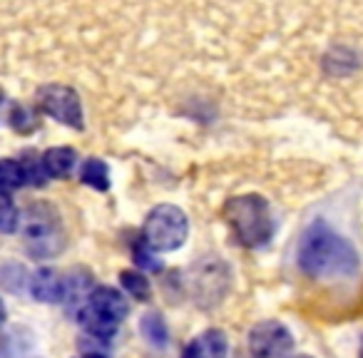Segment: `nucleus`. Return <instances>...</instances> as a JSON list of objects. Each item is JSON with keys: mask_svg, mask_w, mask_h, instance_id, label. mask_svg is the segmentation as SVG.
I'll return each mask as SVG.
<instances>
[{"mask_svg": "<svg viewBox=\"0 0 363 358\" xmlns=\"http://www.w3.org/2000/svg\"><path fill=\"white\" fill-rule=\"evenodd\" d=\"M28 184L26 164L18 160H0V189H21Z\"/></svg>", "mask_w": 363, "mask_h": 358, "instance_id": "ddd939ff", "label": "nucleus"}, {"mask_svg": "<svg viewBox=\"0 0 363 358\" xmlns=\"http://www.w3.org/2000/svg\"><path fill=\"white\" fill-rule=\"evenodd\" d=\"M21 224V214L18 207L13 204L11 194L6 189H0V232L3 234H13Z\"/></svg>", "mask_w": 363, "mask_h": 358, "instance_id": "2eb2a0df", "label": "nucleus"}, {"mask_svg": "<svg viewBox=\"0 0 363 358\" xmlns=\"http://www.w3.org/2000/svg\"><path fill=\"white\" fill-rule=\"evenodd\" d=\"M40 164L48 177L52 179H62L67 177L77 164V152L72 147H50L45 155L40 157Z\"/></svg>", "mask_w": 363, "mask_h": 358, "instance_id": "6e6552de", "label": "nucleus"}, {"mask_svg": "<svg viewBox=\"0 0 363 358\" xmlns=\"http://www.w3.org/2000/svg\"><path fill=\"white\" fill-rule=\"evenodd\" d=\"M358 358H363V341H361V348H358Z\"/></svg>", "mask_w": 363, "mask_h": 358, "instance_id": "5701e85b", "label": "nucleus"}, {"mask_svg": "<svg viewBox=\"0 0 363 358\" xmlns=\"http://www.w3.org/2000/svg\"><path fill=\"white\" fill-rule=\"evenodd\" d=\"M77 321H80V326L85 328L90 336L102 338V341H110V338L117 333V326H120V323L110 321V318H105V316H100L97 311H92L90 306L80 308V313H77Z\"/></svg>", "mask_w": 363, "mask_h": 358, "instance_id": "1a4fd4ad", "label": "nucleus"}, {"mask_svg": "<svg viewBox=\"0 0 363 358\" xmlns=\"http://www.w3.org/2000/svg\"><path fill=\"white\" fill-rule=\"evenodd\" d=\"M224 217H227L234 237L244 247L259 249L272 242L274 237L272 209H269L267 199H262L259 194H244V197L229 199L224 204Z\"/></svg>", "mask_w": 363, "mask_h": 358, "instance_id": "f03ea898", "label": "nucleus"}, {"mask_svg": "<svg viewBox=\"0 0 363 358\" xmlns=\"http://www.w3.org/2000/svg\"><path fill=\"white\" fill-rule=\"evenodd\" d=\"M182 358H202V353H199V346H197V341H192L187 348H184V356Z\"/></svg>", "mask_w": 363, "mask_h": 358, "instance_id": "6ab92c4d", "label": "nucleus"}, {"mask_svg": "<svg viewBox=\"0 0 363 358\" xmlns=\"http://www.w3.org/2000/svg\"><path fill=\"white\" fill-rule=\"evenodd\" d=\"M132 259H135L137 267L145 269L147 274L160 272V269H162V262H160V259H155V252H152L145 242H140V244H135V247H132Z\"/></svg>", "mask_w": 363, "mask_h": 358, "instance_id": "a211bd4d", "label": "nucleus"}, {"mask_svg": "<svg viewBox=\"0 0 363 358\" xmlns=\"http://www.w3.org/2000/svg\"><path fill=\"white\" fill-rule=\"evenodd\" d=\"M6 318H8V308H6V303H3V298H0V326L6 323Z\"/></svg>", "mask_w": 363, "mask_h": 358, "instance_id": "aec40b11", "label": "nucleus"}, {"mask_svg": "<svg viewBox=\"0 0 363 358\" xmlns=\"http://www.w3.org/2000/svg\"><path fill=\"white\" fill-rule=\"evenodd\" d=\"M303 358H308V356H303Z\"/></svg>", "mask_w": 363, "mask_h": 358, "instance_id": "b1692460", "label": "nucleus"}, {"mask_svg": "<svg viewBox=\"0 0 363 358\" xmlns=\"http://www.w3.org/2000/svg\"><path fill=\"white\" fill-rule=\"evenodd\" d=\"M120 284L132 298H137V301H147V298L152 296V284H150V279H147V274H142V272H127L125 269V272H120Z\"/></svg>", "mask_w": 363, "mask_h": 358, "instance_id": "4468645a", "label": "nucleus"}, {"mask_svg": "<svg viewBox=\"0 0 363 358\" xmlns=\"http://www.w3.org/2000/svg\"><path fill=\"white\" fill-rule=\"evenodd\" d=\"M247 346L252 358H291L296 341H294L286 323L277 321V318H267V321H259L257 326H252Z\"/></svg>", "mask_w": 363, "mask_h": 358, "instance_id": "20e7f679", "label": "nucleus"}, {"mask_svg": "<svg viewBox=\"0 0 363 358\" xmlns=\"http://www.w3.org/2000/svg\"><path fill=\"white\" fill-rule=\"evenodd\" d=\"M38 107L48 117L67 125L72 130H82V105L80 97L67 85H45L38 90Z\"/></svg>", "mask_w": 363, "mask_h": 358, "instance_id": "39448f33", "label": "nucleus"}, {"mask_svg": "<svg viewBox=\"0 0 363 358\" xmlns=\"http://www.w3.org/2000/svg\"><path fill=\"white\" fill-rule=\"evenodd\" d=\"M87 306L115 323H120L122 318H127V313H130V303H127L125 293L117 291V289H112V286L92 289L90 296H87Z\"/></svg>", "mask_w": 363, "mask_h": 358, "instance_id": "423d86ee", "label": "nucleus"}, {"mask_svg": "<svg viewBox=\"0 0 363 358\" xmlns=\"http://www.w3.org/2000/svg\"><path fill=\"white\" fill-rule=\"evenodd\" d=\"M6 102V92H3V87H0V105Z\"/></svg>", "mask_w": 363, "mask_h": 358, "instance_id": "4be33fe9", "label": "nucleus"}, {"mask_svg": "<svg viewBox=\"0 0 363 358\" xmlns=\"http://www.w3.org/2000/svg\"><path fill=\"white\" fill-rule=\"evenodd\" d=\"M82 358H105V356H102V353H95V351H90V353H85V356H82Z\"/></svg>", "mask_w": 363, "mask_h": 358, "instance_id": "412c9836", "label": "nucleus"}, {"mask_svg": "<svg viewBox=\"0 0 363 358\" xmlns=\"http://www.w3.org/2000/svg\"><path fill=\"white\" fill-rule=\"evenodd\" d=\"M30 293H33V298L40 303H57L67 296L65 279H62L55 269L43 267L30 276Z\"/></svg>", "mask_w": 363, "mask_h": 358, "instance_id": "0eeeda50", "label": "nucleus"}, {"mask_svg": "<svg viewBox=\"0 0 363 358\" xmlns=\"http://www.w3.org/2000/svg\"><path fill=\"white\" fill-rule=\"evenodd\" d=\"M199 346L202 358H227L229 353V341L219 328H209L207 333H202L199 338H194Z\"/></svg>", "mask_w": 363, "mask_h": 358, "instance_id": "f8f14e48", "label": "nucleus"}, {"mask_svg": "<svg viewBox=\"0 0 363 358\" xmlns=\"http://www.w3.org/2000/svg\"><path fill=\"white\" fill-rule=\"evenodd\" d=\"M189 237V219L174 204H160L155 207L145 219L142 227V242L152 249V252H177L184 247Z\"/></svg>", "mask_w": 363, "mask_h": 358, "instance_id": "7ed1b4c3", "label": "nucleus"}, {"mask_svg": "<svg viewBox=\"0 0 363 358\" xmlns=\"http://www.w3.org/2000/svg\"><path fill=\"white\" fill-rule=\"evenodd\" d=\"M80 179L82 184L97 189V192H107L110 189V169L102 160H87L80 167Z\"/></svg>", "mask_w": 363, "mask_h": 358, "instance_id": "9b49d317", "label": "nucleus"}, {"mask_svg": "<svg viewBox=\"0 0 363 358\" xmlns=\"http://www.w3.org/2000/svg\"><path fill=\"white\" fill-rule=\"evenodd\" d=\"M11 125H13V130L23 132V135H28V132H33L38 127V117H35V112L28 110V107L16 105L11 110Z\"/></svg>", "mask_w": 363, "mask_h": 358, "instance_id": "f3484780", "label": "nucleus"}, {"mask_svg": "<svg viewBox=\"0 0 363 358\" xmlns=\"http://www.w3.org/2000/svg\"><path fill=\"white\" fill-rule=\"evenodd\" d=\"M140 333H142V338L155 348H164L167 343H169V328H167L164 318L155 311L145 313V316L140 318Z\"/></svg>", "mask_w": 363, "mask_h": 358, "instance_id": "9d476101", "label": "nucleus"}, {"mask_svg": "<svg viewBox=\"0 0 363 358\" xmlns=\"http://www.w3.org/2000/svg\"><path fill=\"white\" fill-rule=\"evenodd\" d=\"M26 281H30V279H28L26 269H23L21 264H6V267L0 269V284H3L11 293L21 291Z\"/></svg>", "mask_w": 363, "mask_h": 358, "instance_id": "dca6fc26", "label": "nucleus"}, {"mask_svg": "<svg viewBox=\"0 0 363 358\" xmlns=\"http://www.w3.org/2000/svg\"><path fill=\"white\" fill-rule=\"evenodd\" d=\"M296 262L306 276L316 281L348 279L358 272L361 257L346 237L323 222H313L298 242Z\"/></svg>", "mask_w": 363, "mask_h": 358, "instance_id": "f257e3e1", "label": "nucleus"}]
</instances>
